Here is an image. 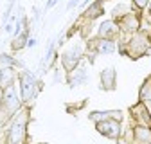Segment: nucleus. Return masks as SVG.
<instances>
[{"instance_id":"1","label":"nucleus","mask_w":151,"mask_h":144,"mask_svg":"<svg viewBox=\"0 0 151 144\" xmlns=\"http://www.w3.org/2000/svg\"><path fill=\"white\" fill-rule=\"evenodd\" d=\"M25 126H27V112H20L14 117V122L9 132V144H24L25 139Z\"/></svg>"},{"instance_id":"10","label":"nucleus","mask_w":151,"mask_h":144,"mask_svg":"<svg viewBox=\"0 0 151 144\" xmlns=\"http://www.w3.org/2000/svg\"><path fill=\"white\" fill-rule=\"evenodd\" d=\"M96 47H97V52H101V54H111L117 50V43L113 40H103V38L97 42Z\"/></svg>"},{"instance_id":"5","label":"nucleus","mask_w":151,"mask_h":144,"mask_svg":"<svg viewBox=\"0 0 151 144\" xmlns=\"http://www.w3.org/2000/svg\"><path fill=\"white\" fill-rule=\"evenodd\" d=\"M97 132L110 139H117L121 135V124L115 119H106V121L97 122Z\"/></svg>"},{"instance_id":"17","label":"nucleus","mask_w":151,"mask_h":144,"mask_svg":"<svg viewBox=\"0 0 151 144\" xmlns=\"http://www.w3.org/2000/svg\"><path fill=\"white\" fill-rule=\"evenodd\" d=\"M79 2H81V0H70V2L67 4V9H74V7H76V6H78Z\"/></svg>"},{"instance_id":"15","label":"nucleus","mask_w":151,"mask_h":144,"mask_svg":"<svg viewBox=\"0 0 151 144\" xmlns=\"http://www.w3.org/2000/svg\"><path fill=\"white\" fill-rule=\"evenodd\" d=\"M137 135H139L140 139H144V140H146V139H149V132H147V130H144V128H137Z\"/></svg>"},{"instance_id":"11","label":"nucleus","mask_w":151,"mask_h":144,"mask_svg":"<svg viewBox=\"0 0 151 144\" xmlns=\"http://www.w3.org/2000/svg\"><path fill=\"white\" fill-rule=\"evenodd\" d=\"M88 81V74L85 70H70V85L72 86H78Z\"/></svg>"},{"instance_id":"2","label":"nucleus","mask_w":151,"mask_h":144,"mask_svg":"<svg viewBox=\"0 0 151 144\" xmlns=\"http://www.w3.org/2000/svg\"><path fill=\"white\" fill-rule=\"evenodd\" d=\"M20 85H22V101L24 103L32 101L36 92H38L36 79L29 74V72H22V74H20Z\"/></svg>"},{"instance_id":"18","label":"nucleus","mask_w":151,"mask_h":144,"mask_svg":"<svg viewBox=\"0 0 151 144\" xmlns=\"http://www.w3.org/2000/svg\"><path fill=\"white\" fill-rule=\"evenodd\" d=\"M13 25H14V18H11L9 24L6 25V32H13Z\"/></svg>"},{"instance_id":"19","label":"nucleus","mask_w":151,"mask_h":144,"mask_svg":"<svg viewBox=\"0 0 151 144\" xmlns=\"http://www.w3.org/2000/svg\"><path fill=\"white\" fill-rule=\"evenodd\" d=\"M34 45H36V40H34V38H27L25 47H29V49H31V47H34Z\"/></svg>"},{"instance_id":"6","label":"nucleus","mask_w":151,"mask_h":144,"mask_svg":"<svg viewBox=\"0 0 151 144\" xmlns=\"http://www.w3.org/2000/svg\"><path fill=\"white\" fill-rule=\"evenodd\" d=\"M61 61H63V67H65V70H74L76 67H78V63L81 61V47H72V49H68L63 56H61Z\"/></svg>"},{"instance_id":"16","label":"nucleus","mask_w":151,"mask_h":144,"mask_svg":"<svg viewBox=\"0 0 151 144\" xmlns=\"http://www.w3.org/2000/svg\"><path fill=\"white\" fill-rule=\"evenodd\" d=\"M147 2H149V0H133V6L139 7V9H144L147 6Z\"/></svg>"},{"instance_id":"3","label":"nucleus","mask_w":151,"mask_h":144,"mask_svg":"<svg viewBox=\"0 0 151 144\" xmlns=\"http://www.w3.org/2000/svg\"><path fill=\"white\" fill-rule=\"evenodd\" d=\"M2 104L6 106V110L9 114H14L18 108H20V99H18V94L14 90V85L6 86V90L2 92Z\"/></svg>"},{"instance_id":"20","label":"nucleus","mask_w":151,"mask_h":144,"mask_svg":"<svg viewBox=\"0 0 151 144\" xmlns=\"http://www.w3.org/2000/svg\"><path fill=\"white\" fill-rule=\"evenodd\" d=\"M147 6H149V11H151V0H149V2H147Z\"/></svg>"},{"instance_id":"8","label":"nucleus","mask_w":151,"mask_h":144,"mask_svg":"<svg viewBox=\"0 0 151 144\" xmlns=\"http://www.w3.org/2000/svg\"><path fill=\"white\" fill-rule=\"evenodd\" d=\"M115 81H117L115 68H106V70L101 72V86L104 90H113L115 88Z\"/></svg>"},{"instance_id":"4","label":"nucleus","mask_w":151,"mask_h":144,"mask_svg":"<svg viewBox=\"0 0 151 144\" xmlns=\"http://www.w3.org/2000/svg\"><path fill=\"white\" fill-rule=\"evenodd\" d=\"M147 47H149V40L146 38L144 34H135L133 38L128 42V49H129L128 52H129L133 58L142 56V54L147 50Z\"/></svg>"},{"instance_id":"21","label":"nucleus","mask_w":151,"mask_h":144,"mask_svg":"<svg viewBox=\"0 0 151 144\" xmlns=\"http://www.w3.org/2000/svg\"><path fill=\"white\" fill-rule=\"evenodd\" d=\"M0 72H2V68H0Z\"/></svg>"},{"instance_id":"14","label":"nucleus","mask_w":151,"mask_h":144,"mask_svg":"<svg viewBox=\"0 0 151 144\" xmlns=\"http://www.w3.org/2000/svg\"><path fill=\"white\" fill-rule=\"evenodd\" d=\"M140 103L151 104V79L142 85V90H140Z\"/></svg>"},{"instance_id":"9","label":"nucleus","mask_w":151,"mask_h":144,"mask_svg":"<svg viewBox=\"0 0 151 144\" xmlns=\"http://www.w3.org/2000/svg\"><path fill=\"white\" fill-rule=\"evenodd\" d=\"M139 25H140V20H139L137 14H133V13H126V14H122L121 29H124V31H137Z\"/></svg>"},{"instance_id":"13","label":"nucleus","mask_w":151,"mask_h":144,"mask_svg":"<svg viewBox=\"0 0 151 144\" xmlns=\"http://www.w3.org/2000/svg\"><path fill=\"white\" fill-rule=\"evenodd\" d=\"M135 108H137V112H140V114L137 115V119H139L140 122H144L146 126H151V117H149V114H147V108L144 106V103H139Z\"/></svg>"},{"instance_id":"7","label":"nucleus","mask_w":151,"mask_h":144,"mask_svg":"<svg viewBox=\"0 0 151 144\" xmlns=\"http://www.w3.org/2000/svg\"><path fill=\"white\" fill-rule=\"evenodd\" d=\"M119 32V25L113 20H106L99 25V38L103 40H113Z\"/></svg>"},{"instance_id":"12","label":"nucleus","mask_w":151,"mask_h":144,"mask_svg":"<svg viewBox=\"0 0 151 144\" xmlns=\"http://www.w3.org/2000/svg\"><path fill=\"white\" fill-rule=\"evenodd\" d=\"M121 112L117 110V112H103V114H99V112H96V114H92L90 115V119H93V121H97V119H101V121H106V119H117V121H121Z\"/></svg>"}]
</instances>
